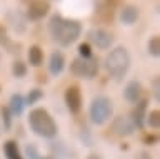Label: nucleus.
Returning a JSON list of instances; mask_svg holds the SVG:
<instances>
[{"instance_id": "nucleus-1", "label": "nucleus", "mask_w": 160, "mask_h": 159, "mask_svg": "<svg viewBox=\"0 0 160 159\" xmlns=\"http://www.w3.org/2000/svg\"><path fill=\"white\" fill-rule=\"evenodd\" d=\"M48 34L62 47H68L82 34V24L73 19H63L60 13H53L48 20Z\"/></svg>"}, {"instance_id": "nucleus-2", "label": "nucleus", "mask_w": 160, "mask_h": 159, "mask_svg": "<svg viewBox=\"0 0 160 159\" xmlns=\"http://www.w3.org/2000/svg\"><path fill=\"white\" fill-rule=\"evenodd\" d=\"M28 124H30V129L40 137L52 139V137L57 136V131H58L57 122H55V119L52 117V114L43 107H35L30 111Z\"/></svg>"}, {"instance_id": "nucleus-3", "label": "nucleus", "mask_w": 160, "mask_h": 159, "mask_svg": "<svg viewBox=\"0 0 160 159\" xmlns=\"http://www.w3.org/2000/svg\"><path fill=\"white\" fill-rule=\"evenodd\" d=\"M130 62H132V59H130L128 50L123 45H118L112 49L108 56L105 57V69L115 81H122L130 69Z\"/></svg>"}, {"instance_id": "nucleus-4", "label": "nucleus", "mask_w": 160, "mask_h": 159, "mask_svg": "<svg viewBox=\"0 0 160 159\" xmlns=\"http://www.w3.org/2000/svg\"><path fill=\"white\" fill-rule=\"evenodd\" d=\"M113 114V104H112V99L108 96H95L90 102V107H88V117L90 121L97 126H103L105 122L112 117Z\"/></svg>"}, {"instance_id": "nucleus-5", "label": "nucleus", "mask_w": 160, "mask_h": 159, "mask_svg": "<svg viewBox=\"0 0 160 159\" xmlns=\"http://www.w3.org/2000/svg\"><path fill=\"white\" fill-rule=\"evenodd\" d=\"M70 72L75 77L80 79H93L98 74V59L97 57H90V59H73L70 64Z\"/></svg>"}, {"instance_id": "nucleus-6", "label": "nucleus", "mask_w": 160, "mask_h": 159, "mask_svg": "<svg viewBox=\"0 0 160 159\" xmlns=\"http://www.w3.org/2000/svg\"><path fill=\"white\" fill-rule=\"evenodd\" d=\"M87 37H88V42L93 44V45H97L98 49H110L113 45L112 32L105 30L102 27H92L87 32Z\"/></svg>"}, {"instance_id": "nucleus-7", "label": "nucleus", "mask_w": 160, "mask_h": 159, "mask_svg": "<svg viewBox=\"0 0 160 159\" xmlns=\"http://www.w3.org/2000/svg\"><path fill=\"white\" fill-rule=\"evenodd\" d=\"M63 101L67 104V109L72 114H78L82 111V104H83V99H82V91H80L78 86H68L65 89V94H63Z\"/></svg>"}, {"instance_id": "nucleus-8", "label": "nucleus", "mask_w": 160, "mask_h": 159, "mask_svg": "<svg viewBox=\"0 0 160 159\" xmlns=\"http://www.w3.org/2000/svg\"><path fill=\"white\" fill-rule=\"evenodd\" d=\"M50 12V2L48 0H32L30 5L27 8V13L25 17L28 20H42V19Z\"/></svg>"}, {"instance_id": "nucleus-9", "label": "nucleus", "mask_w": 160, "mask_h": 159, "mask_svg": "<svg viewBox=\"0 0 160 159\" xmlns=\"http://www.w3.org/2000/svg\"><path fill=\"white\" fill-rule=\"evenodd\" d=\"M112 131L117 134V136L127 137V136H132L133 134L135 126H133V122L130 121V117L118 116V117H115L113 122H112Z\"/></svg>"}, {"instance_id": "nucleus-10", "label": "nucleus", "mask_w": 160, "mask_h": 159, "mask_svg": "<svg viewBox=\"0 0 160 159\" xmlns=\"http://www.w3.org/2000/svg\"><path fill=\"white\" fill-rule=\"evenodd\" d=\"M147 99H140V101L135 104V107L132 109V114H130V121L133 122V126L137 129H143L145 126V116H147Z\"/></svg>"}, {"instance_id": "nucleus-11", "label": "nucleus", "mask_w": 160, "mask_h": 159, "mask_svg": "<svg viewBox=\"0 0 160 159\" xmlns=\"http://www.w3.org/2000/svg\"><path fill=\"white\" fill-rule=\"evenodd\" d=\"M142 92H143L142 84L138 81H130V82H127V86L123 89V97L130 104H137L142 99Z\"/></svg>"}, {"instance_id": "nucleus-12", "label": "nucleus", "mask_w": 160, "mask_h": 159, "mask_svg": "<svg viewBox=\"0 0 160 159\" xmlns=\"http://www.w3.org/2000/svg\"><path fill=\"white\" fill-rule=\"evenodd\" d=\"M138 19H140V8L137 5L128 3V5L122 7V10H120V22L123 25H133Z\"/></svg>"}, {"instance_id": "nucleus-13", "label": "nucleus", "mask_w": 160, "mask_h": 159, "mask_svg": "<svg viewBox=\"0 0 160 159\" xmlns=\"http://www.w3.org/2000/svg\"><path fill=\"white\" fill-rule=\"evenodd\" d=\"M63 69H65V56L60 50L52 52L50 61H48V71H50V74H52V76H58V74H62Z\"/></svg>"}, {"instance_id": "nucleus-14", "label": "nucleus", "mask_w": 160, "mask_h": 159, "mask_svg": "<svg viewBox=\"0 0 160 159\" xmlns=\"http://www.w3.org/2000/svg\"><path fill=\"white\" fill-rule=\"evenodd\" d=\"M7 22L10 24V27H12L17 34L25 32V27H27L25 25V17L18 10H10L7 13Z\"/></svg>"}, {"instance_id": "nucleus-15", "label": "nucleus", "mask_w": 160, "mask_h": 159, "mask_svg": "<svg viewBox=\"0 0 160 159\" xmlns=\"http://www.w3.org/2000/svg\"><path fill=\"white\" fill-rule=\"evenodd\" d=\"M23 107H25V99L22 94H12L10 97V102H8V111L12 116H22L23 112Z\"/></svg>"}, {"instance_id": "nucleus-16", "label": "nucleus", "mask_w": 160, "mask_h": 159, "mask_svg": "<svg viewBox=\"0 0 160 159\" xmlns=\"http://www.w3.org/2000/svg\"><path fill=\"white\" fill-rule=\"evenodd\" d=\"M113 3H110V2H103V3H100L98 8H95V13L98 15V19L102 22H112L113 20Z\"/></svg>"}, {"instance_id": "nucleus-17", "label": "nucleus", "mask_w": 160, "mask_h": 159, "mask_svg": "<svg viewBox=\"0 0 160 159\" xmlns=\"http://www.w3.org/2000/svg\"><path fill=\"white\" fill-rule=\"evenodd\" d=\"M27 56H28L30 66H33V67H40V66H42V62H43V50H42V47H40V45H30Z\"/></svg>"}, {"instance_id": "nucleus-18", "label": "nucleus", "mask_w": 160, "mask_h": 159, "mask_svg": "<svg viewBox=\"0 0 160 159\" xmlns=\"http://www.w3.org/2000/svg\"><path fill=\"white\" fill-rule=\"evenodd\" d=\"M3 154L7 159H23L22 152L18 149V144L15 141H7L3 144Z\"/></svg>"}, {"instance_id": "nucleus-19", "label": "nucleus", "mask_w": 160, "mask_h": 159, "mask_svg": "<svg viewBox=\"0 0 160 159\" xmlns=\"http://www.w3.org/2000/svg\"><path fill=\"white\" fill-rule=\"evenodd\" d=\"M145 121H147V124L152 129H158L160 127V111L158 109H152L150 112H147Z\"/></svg>"}, {"instance_id": "nucleus-20", "label": "nucleus", "mask_w": 160, "mask_h": 159, "mask_svg": "<svg viewBox=\"0 0 160 159\" xmlns=\"http://www.w3.org/2000/svg\"><path fill=\"white\" fill-rule=\"evenodd\" d=\"M147 49H148V54L152 57H158L160 56V39H158V35H152L148 39Z\"/></svg>"}, {"instance_id": "nucleus-21", "label": "nucleus", "mask_w": 160, "mask_h": 159, "mask_svg": "<svg viewBox=\"0 0 160 159\" xmlns=\"http://www.w3.org/2000/svg\"><path fill=\"white\" fill-rule=\"evenodd\" d=\"M27 64H25L23 61H15L12 64V74H13V77H17V79H22L27 76Z\"/></svg>"}, {"instance_id": "nucleus-22", "label": "nucleus", "mask_w": 160, "mask_h": 159, "mask_svg": "<svg viewBox=\"0 0 160 159\" xmlns=\"http://www.w3.org/2000/svg\"><path fill=\"white\" fill-rule=\"evenodd\" d=\"M42 97H43L42 89H32V91L27 94V97H23L25 99V106H33V104L37 101H40Z\"/></svg>"}, {"instance_id": "nucleus-23", "label": "nucleus", "mask_w": 160, "mask_h": 159, "mask_svg": "<svg viewBox=\"0 0 160 159\" xmlns=\"http://www.w3.org/2000/svg\"><path fill=\"white\" fill-rule=\"evenodd\" d=\"M0 116H2V122H3V127L8 129L12 127V114H10L8 107H0Z\"/></svg>"}, {"instance_id": "nucleus-24", "label": "nucleus", "mask_w": 160, "mask_h": 159, "mask_svg": "<svg viewBox=\"0 0 160 159\" xmlns=\"http://www.w3.org/2000/svg\"><path fill=\"white\" fill-rule=\"evenodd\" d=\"M25 157L27 159H42L38 149L35 147L33 144H27V146H25Z\"/></svg>"}, {"instance_id": "nucleus-25", "label": "nucleus", "mask_w": 160, "mask_h": 159, "mask_svg": "<svg viewBox=\"0 0 160 159\" xmlns=\"http://www.w3.org/2000/svg\"><path fill=\"white\" fill-rule=\"evenodd\" d=\"M78 57L80 59H90L92 57V47H90V44L83 42L78 45Z\"/></svg>"}, {"instance_id": "nucleus-26", "label": "nucleus", "mask_w": 160, "mask_h": 159, "mask_svg": "<svg viewBox=\"0 0 160 159\" xmlns=\"http://www.w3.org/2000/svg\"><path fill=\"white\" fill-rule=\"evenodd\" d=\"M0 45H3V47H10V45H12V44H10V37H8L7 29H5L2 24H0Z\"/></svg>"}, {"instance_id": "nucleus-27", "label": "nucleus", "mask_w": 160, "mask_h": 159, "mask_svg": "<svg viewBox=\"0 0 160 159\" xmlns=\"http://www.w3.org/2000/svg\"><path fill=\"white\" fill-rule=\"evenodd\" d=\"M152 94H153L155 101H160V79L158 77H153V81H152Z\"/></svg>"}, {"instance_id": "nucleus-28", "label": "nucleus", "mask_w": 160, "mask_h": 159, "mask_svg": "<svg viewBox=\"0 0 160 159\" xmlns=\"http://www.w3.org/2000/svg\"><path fill=\"white\" fill-rule=\"evenodd\" d=\"M157 141H158L157 134H147V136L143 137V142L147 144V146H153V144H157Z\"/></svg>"}, {"instance_id": "nucleus-29", "label": "nucleus", "mask_w": 160, "mask_h": 159, "mask_svg": "<svg viewBox=\"0 0 160 159\" xmlns=\"http://www.w3.org/2000/svg\"><path fill=\"white\" fill-rule=\"evenodd\" d=\"M137 159H153V157H152V154H150L148 151H140L137 154Z\"/></svg>"}, {"instance_id": "nucleus-30", "label": "nucleus", "mask_w": 160, "mask_h": 159, "mask_svg": "<svg viewBox=\"0 0 160 159\" xmlns=\"http://www.w3.org/2000/svg\"><path fill=\"white\" fill-rule=\"evenodd\" d=\"M87 159H100V156H98V154H90Z\"/></svg>"}, {"instance_id": "nucleus-31", "label": "nucleus", "mask_w": 160, "mask_h": 159, "mask_svg": "<svg viewBox=\"0 0 160 159\" xmlns=\"http://www.w3.org/2000/svg\"><path fill=\"white\" fill-rule=\"evenodd\" d=\"M42 159H53L52 156H47V157H42Z\"/></svg>"}, {"instance_id": "nucleus-32", "label": "nucleus", "mask_w": 160, "mask_h": 159, "mask_svg": "<svg viewBox=\"0 0 160 159\" xmlns=\"http://www.w3.org/2000/svg\"><path fill=\"white\" fill-rule=\"evenodd\" d=\"M0 62H2V52H0Z\"/></svg>"}]
</instances>
